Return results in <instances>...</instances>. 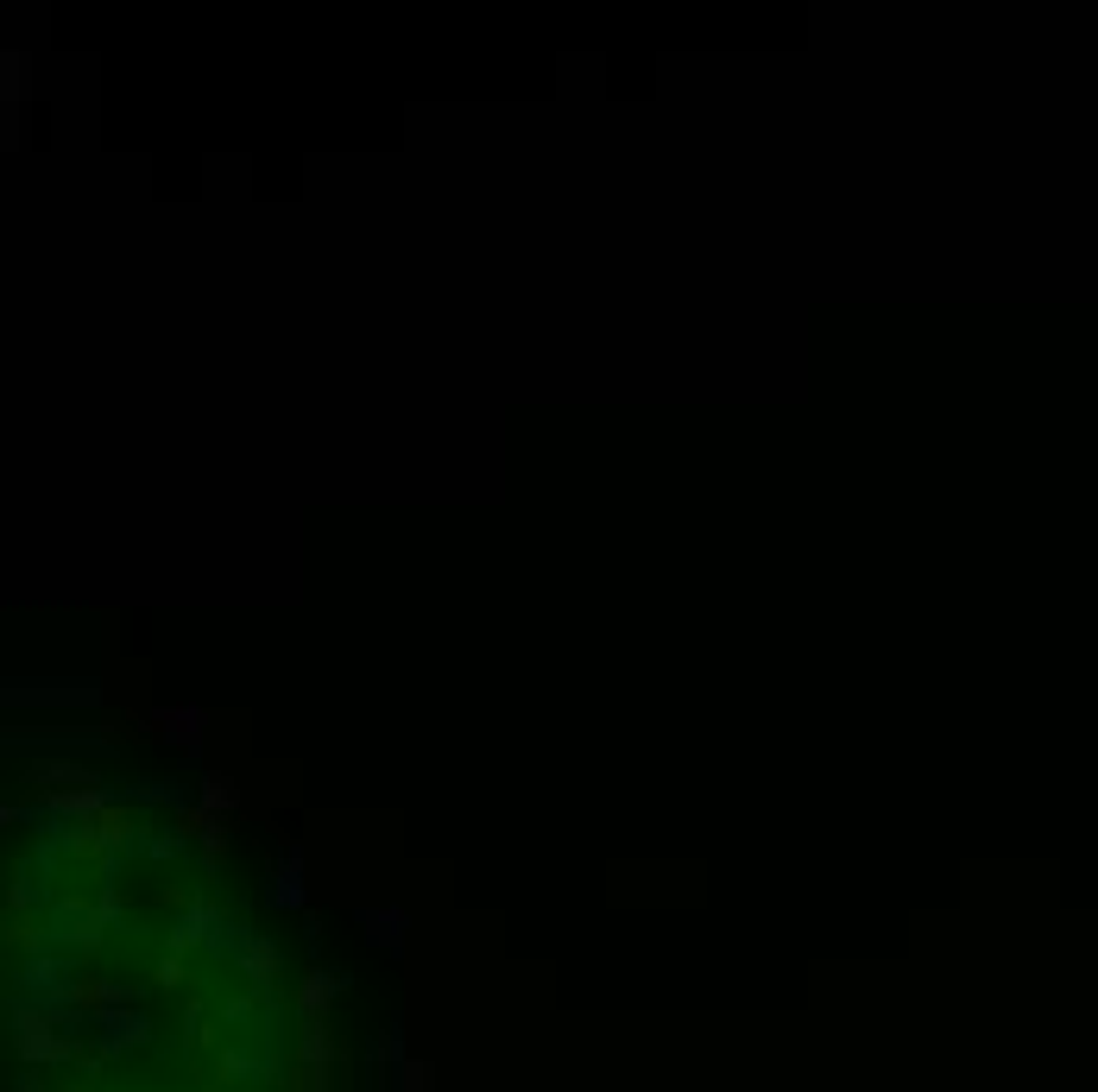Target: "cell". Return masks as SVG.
<instances>
[{
	"mask_svg": "<svg viewBox=\"0 0 1098 1092\" xmlns=\"http://www.w3.org/2000/svg\"><path fill=\"white\" fill-rule=\"evenodd\" d=\"M20 1054H25V1061H57V1054H70V1049L51 1035L44 1017H25V1010H20Z\"/></svg>",
	"mask_w": 1098,
	"mask_h": 1092,
	"instance_id": "5b68a950",
	"label": "cell"
},
{
	"mask_svg": "<svg viewBox=\"0 0 1098 1092\" xmlns=\"http://www.w3.org/2000/svg\"><path fill=\"white\" fill-rule=\"evenodd\" d=\"M272 904H303V872H297V853L272 872Z\"/></svg>",
	"mask_w": 1098,
	"mask_h": 1092,
	"instance_id": "9c48e42d",
	"label": "cell"
},
{
	"mask_svg": "<svg viewBox=\"0 0 1098 1092\" xmlns=\"http://www.w3.org/2000/svg\"><path fill=\"white\" fill-rule=\"evenodd\" d=\"M335 986H341V979H329V972H310V979H303V998H297V1004L316 1017V1010L329 1004V998H335Z\"/></svg>",
	"mask_w": 1098,
	"mask_h": 1092,
	"instance_id": "30bf717a",
	"label": "cell"
},
{
	"mask_svg": "<svg viewBox=\"0 0 1098 1092\" xmlns=\"http://www.w3.org/2000/svg\"><path fill=\"white\" fill-rule=\"evenodd\" d=\"M240 967H247V979H253V986H272V972H278L272 941H259V935H240Z\"/></svg>",
	"mask_w": 1098,
	"mask_h": 1092,
	"instance_id": "8992f818",
	"label": "cell"
},
{
	"mask_svg": "<svg viewBox=\"0 0 1098 1092\" xmlns=\"http://www.w3.org/2000/svg\"><path fill=\"white\" fill-rule=\"evenodd\" d=\"M177 834L202 846V859H209V865L228 853V821L209 815V808H177Z\"/></svg>",
	"mask_w": 1098,
	"mask_h": 1092,
	"instance_id": "3957f363",
	"label": "cell"
},
{
	"mask_svg": "<svg viewBox=\"0 0 1098 1092\" xmlns=\"http://www.w3.org/2000/svg\"><path fill=\"white\" fill-rule=\"evenodd\" d=\"M202 726H209V714H202V708H158V739L184 745V752H196V745H202Z\"/></svg>",
	"mask_w": 1098,
	"mask_h": 1092,
	"instance_id": "277c9868",
	"label": "cell"
},
{
	"mask_svg": "<svg viewBox=\"0 0 1098 1092\" xmlns=\"http://www.w3.org/2000/svg\"><path fill=\"white\" fill-rule=\"evenodd\" d=\"M64 840H70V853H76V859L102 865L107 853H114V846H127V840H133V815H127V808H114V802H107L102 815H89V821H70V827H64Z\"/></svg>",
	"mask_w": 1098,
	"mask_h": 1092,
	"instance_id": "6da1fadb",
	"label": "cell"
},
{
	"mask_svg": "<svg viewBox=\"0 0 1098 1092\" xmlns=\"http://www.w3.org/2000/svg\"><path fill=\"white\" fill-rule=\"evenodd\" d=\"M25 783H39V796H64V790H95V771H83L76 758H39Z\"/></svg>",
	"mask_w": 1098,
	"mask_h": 1092,
	"instance_id": "7a4b0ae2",
	"label": "cell"
},
{
	"mask_svg": "<svg viewBox=\"0 0 1098 1092\" xmlns=\"http://www.w3.org/2000/svg\"><path fill=\"white\" fill-rule=\"evenodd\" d=\"M202 808H209V815H234V808H240V783L221 777V771L202 777Z\"/></svg>",
	"mask_w": 1098,
	"mask_h": 1092,
	"instance_id": "ba28073f",
	"label": "cell"
},
{
	"mask_svg": "<svg viewBox=\"0 0 1098 1092\" xmlns=\"http://www.w3.org/2000/svg\"><path fill=\"white\" fill-rule=\"evenodd\" d=\"M360 922H366V935H373V941L404 947V928H411V916H404V909H366Z\"/></svg>",
	"mask_w": 1098,
	"mask_h": 1092,
	"instance_id": "52a82bcc",
	"label": "cell"
}]
</instances>
